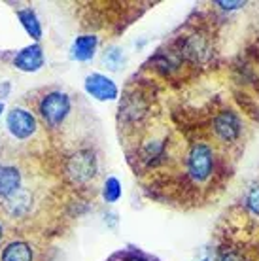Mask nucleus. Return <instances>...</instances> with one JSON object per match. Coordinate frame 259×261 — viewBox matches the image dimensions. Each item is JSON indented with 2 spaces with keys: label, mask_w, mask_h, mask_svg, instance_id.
Segmentation results:
<instances>
[{
  "label": "nucleus",
  "mask_w": 259,
  "mask_h": 261,
  "mask_svg": "<svg viewBox=\"0 0 259 261\" xmlns=\"http://www.w3.org/2000/svg\"><path fill=\"white\" fill-rule=\"evenodd\" d=\"M65 172L66 176L70 178L72 184H84L91 182L97 176L98 172V163L97 157L91 150H78L76 153H72L65 163Z\"/></svg>",
  "instance_id": "nucleus-1"
},
{
  "label": "nucleus",
  "mask_w": 259,
  "mask_h": 261,
  "mask_svg": "<svg viewBox=\"0 0 259 261\" xmlns=\"http://www.w3.org/2000/svg\"><path fill=\"white\" fill-rule=\"evenodd\" d=\"M214 172V151L206 144L197 142L189 148L188 153V174L197 184L206 182Z\"/></svg>",
  "instance_id": "nucleus-2"
},
{
  "label": "nucleus",
  "mask_w": 259,
  "mask_h": 261,
  "mask_svg": "<svg viewBox=\"0 0 259 261\" xmlns=\"http://www.w3.org/2000/svg\"><path fill=\"white\" fill-rule=\"evenodd\" d=\"M70 97L63 91L47 93L40 102V116L44 123L51 129H57L63 125L66 116L70 114Z\"/></svg>",
  "instance_id": "nucleus-3"
},
{
  "label": "nucleus",
  "mask_w": 259,
  "mask_h": 261,
  "mask_svg": "<svg viewBox=\"0 0 259 261\" xmlns=\"http://www.w3.org/2000/svg\"><path fill=\"white\" fill-rule=\"evenodd\" d=\"M212 129H214V135L220 138L221 142L231 144L235 140H239L240 133H242V123H240L237 112L221 110L212 121Z\"/></svg>",
  "instance_id": "nucleus-4"
},
{
  "label": "nucleus",
  "mask_w": 259,
  "mask_h": 261,
  "mask_svg": "<svg viewBox=\"0 0 259 261\" xmlns=\"http://www.w3.org/2000/svg\"><path fill=\"white\" fill-rule=\"evenodd\" d=\"M8 130L12 133L15 138L19 140H25V138H31L36 130V119L31 112L23 110V108H13L6 118Z\"/></svg>",
  "instance_id": "nucleus-5"
},
{
  "label": "nucleus",
  "mask_w": 259,
  "mask_h": 261,
  "mask_svg": "<svg viewBox=\"0 0 259 261\" xmlns=\"http://www.w3.org/2000/svg\"><path fill=\"white\" fill-rule=\"evenodd\" d=\"M0 202H2V206H4V212H6L10 218H25V216L31 212V208H33L34 199H33L31 190L25 188V186H21V188H17L13 193L4 197Z\"/></svg>",
  "instance_id": "nucleus-6"
},
{
  "label": "nucleus",
  "mask_w": 259,
  "mask_h": 261,
  "mask_svg": "<svg viewBox=\"0 0 259 261\" xmlns=\"http://www.w3.org/2000/svg\"><path fill=\"white\" fill-rule=\"evenodd\" d=\"M182 55L191 63H206L212 57V47L206 36L191 34L182 42Z\"/></svg>",
  "instance_id": "nucleus-7"
},
{
  "label": "nucleus",
  "mask_w": 259,
  "mask_h": 261,
  "mask_svg": "<svg viewBox=\"0 0 259 261\" xmlns=\"http://www.w3.org/2000/svg\"><path fill=\"white\" fill-rule=\"evenodd\" d=\"M85 91L97 100H116L117 98V85L104 74H91L85 80Z\"/></svg>",
  "instance_id": "nucleus-8"
},
{
  "label": "nucleus",
  "mask_w": 259,
  "mask_h": 261,
  "mask_svg": "<svg viewBox=\"0 0 259 261\" xmlns=\"http://www.w3.org/2000/svg\"><path fill=\"white\" fill-rule=\"evenodd\" d=\"M148 112V105L142 98V95H127L123 98V102L119 106V118L123 119L125 123H136L146 116Z\"/></svg>",
  "instance_id": "nucleus-9"
},
{
  "label": "nucleus",
  "mask_w": 259,
  "mask_h": 261,
  "mask_svg": "<svg viewBox=\"0 0 259 261\" xmlns=\"http://www.w3.org/2000/svg\"><path fill=\"white\" fill-rule=\"evenodd\" d=\"M13 65L17 66L19 70L23 72H36L44 66V51L38 44L34 46H29L25 49H21L15 59H13Z\"/></svg>",
  "instance_id": "nucleus-10"
},
{
  "label": "nucleus",
  "mask_w": 259,
  "mask_h": 261,
  "mask_svg": "<svg viewBox=\"0 0 259 261\" xmlns=\"http://www.w3.org/2000/svg\"><path fill=\"white\" fill-rule=\"evenodd\" d=\"M0 261H34V248L27 241H10L0 252Z\"/></svg>",
  "instance_id": "nucleus-11"
},
{
  "label": "nucleus",
  "mask_w": 259,
  "mask_h": 261,
  "mask_svg": "<svg viewBox=\"0 0 259 261\" xmlns=\"http://www.w3.org/2000/svg\"><path fill=\"white\" fill-rule=\"evenodd\" d=\"M21 188V172L12 165L0 167V201Z\"/></svg>",
  "instance_id": "nucleus-12"
},
{
  "label": "nucleus",
  "mask_w": 259,
  "mask_h": 261,
  "mask_svg": "<svg viewBox=\"0 0 259 261\" xmlns=\"http://www.w3.org/2000/svg\"><path fill=\"white\" fill-rule=\"evenodd\" d=\"M95 49H97V36L84 34V36H78V38L74 40V44H72V57L76 61H89L93 59Z\"/></svg>",
  "instance_id": "nucleus-13"
},
{
  "label": "nucleus",
  "mask_w": 259,
  "mask_h": 261,
  "mask_svg": "<svg viewBox=\"0 0 259 261\" xmlns=\"http://www.w3.org/2000/svg\"><path fill=\"white\" fill-rule=\"evenodd\" d=\"M17 17H19L23 29H25L27 33L31 34L34 40L42 38V25H40L36 13H34L31 8H29V10H19V12H17Z\"/></svg>",
  "instance_id": "nucleus-14"
},
{
  "label": "nucleus",
  "mask_w": 259,
  "mask_h": 261,
  "mask_svg": "<svg viewBox=\"0 0 259 261\" xmlns=\"http://www.w3.org/2000/svg\"><path fill=\"white\" fill-rule=\"evenodd\" d=\"M102 197L106 202H117L121 199V184L117 178H108L104 182V190H102Z\"/></svg>",
  "instance_id": "nucleus-15"
},
{
  "label": "nucleus",
  "mask_w": 259,
  "mask_h": 261,
  "mask_svg": "<svg viewBox=\"0 0 259 261\" xmlns=\"http://www.w3.org/2000/svg\"><path fill=\"white\" fill-rule=\"evenodd\" d=\"M104 63L110 66L112 70H117L121 63H123V55H121V49L119 47H112L108 51L104 53Z\"/></svg>",
  "instance_id": "nucleus-16"
},
{
  "label": "nucleus",
  "mask_w": 259,
  "mask_h": 261,
  "mask_svg": "<svg viewBox=\"0 0 259 261\" xmlns=\"http://www.w3.org/2000/svg\"><path fill=\"white\" fill-rule=\"evenodd\" d=\"M246 206L253 216H257V218H259V184L252 186V188H250V191H248Z\"/></svg>",
  "instance_id": "nucleus-17"
},
{
  "label": "nucleus",
  "mask_w": 259,
  "mask_h": 261,
  "mask_svg": "<svg viewBox=\"0 0 259 261\" xmlns=\"http://www.w3.org/2000/svg\"><path fill=\"white\" fill-rule=\"evenodd\" d=\"M221 261H250L246 255H242L240 252H227L221 255Z\"/></svg>",
  "instance_id": "nucleus-18"
},
{
  "label": "nucleus",
  "mask_w": 259,
  "mask_h": 261,
  "mask_svg": "<svg viewBox=\"0 0 259 261\" xmlns=\"http://www.w3.org/2000/svg\"><path fill=\"white\" fill-rule=\"evenodd\" d=\"M220 8H223V10H237V8H242L244 6V2H223V0H220V2H216Z\"/></svg>",
  "instance_id": "nucleus-19"
},
{
  "label": "nucleus",
  "mask_w": 259,
  "mask_h": 261,
  "mask_svg": "<svg viewBox=\"0 0 259 261\" xmlns=\"http://www.w3.org/2000/svg\"><path fill=\"white\" fill-rule=\"evenodd\" d=\"M127 261H148V259H144V257H140V255H133V257H129Z\"/></svg>",
  "instance_id": "nucleus-20"
},
{
  "label": "nucleus",
  "mask_w": 259,
  "mask_h": 261,
  "mask_svg": "<svg viewBox=\"0 0 259 261\" xmlns=\"http://www.w3.org/2000/svg\"><path fill=\"white\" fill-rule=\"evenodd\" d=\"M2 237H4V229H2V225H0V242H2Z\"/></svg>",
  "instance_id": "nucleus-21"
},
{
  "label": "nucleus",
  "mask_w": 259,
  "mask_h": 261,
  "mask_svg": "<svg viewBox=\"0 0 259 261\" xmlns=\"http://www.w3.org/2000/svg\"><path fill=\"white\" fill-rule=\"evenodd\" d=\"M2 110H4V106H2V102H0V114H2Z\"/></svg>",
  "instance_id": "nucleus-22"
},
{
  "label": "nucleus",
  "mask_w": 259,
  "mask_h": 261,
  "mask_svg": "<svg viewBox=\"0 0 259 261\" xmlns=\"http://www.w3.org/2000/svg\"><path fill=\"white\" fill-rule=\"evenodd\" d=\"M202 261H210V259H208V257H206V259H202Z\"/></svg>",
  "instance_id": "nucleus-23"
}]
</instances>
